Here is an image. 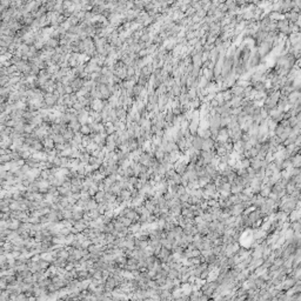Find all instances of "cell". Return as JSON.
Segmentation results:
<instances>
[{"label": "cell", "mask_w": 301, "mask_h": 301, "mask_svg": "<svg viewBox=\"0 0 301 301\" xmlns=\"http://www.w3.org/2000/svg\"><path fill=\"white\" fill-rule=\"evenodd\" d=\"M271 49H272V45H271L269 42H267V41L261 42V46L259 47V54H260V57L266 55Z\"/></svg>", "instance_id": "6da1fadb"}, {"label": "cell", "mask_w": 301, "mask_h": 301, "mask_svg": "<svg viewBox=\"0 0 301 301\" xmlns=\"http://www.w3.org/2000/svg\"><path fill=\"white\" fill-rule=\"evenodd\" d=\"M143 91H145V90H143V86L136 84V85L133 87V95H135V97L138 98V97H140V94H141Z\"/></svg>", "instance_id": "3957f363"}, {"label": "cell", "mask_w": 301, "mask_h": 301, "mask_svg": "<svg viewBox=\"0 0 301 301\" xmlns=\"http://www.w3.org/2000/svg\"><path fill=\"white\" fill-rule=\"evenodd\" d=\"M12 158H11V154H8V155H1V161L3 163H6V161H8V160H11Z\"/></svg>", "instance_id": "5b68a950"}, {"label": "cell", "mask_w": 301, "mask_h": 301, "mask_svg": "<svg viewBox=\"0 0 301 301\" xmlns=\"http://www.w3.org/2000/svg\"><path fill=\"white\" fill-rule=\"evenodd\" d=\"M80 133H81L83 135H90V134L92 133V131H91V128L88 127V125H83V127H81V129H80Z\"/></svg>", "instance_id": "277c9868"}, {"label": "cell", "mask_w": 301, "mask_h": 301, "mask_svg": "<svg viewBox=\"0 0 301 301\" xmlns=\"http://www.w3.org/2000/svg\"><path fill=\"white\" fill-rule=\"evenodd\" d=\"M117 110V117H118V119L119 120H125L126 119V117H127V112H126V108H124V107H117L115 108Z\"/></svg>", "instance_id": "7a4b0ae2"}]
</instances>
